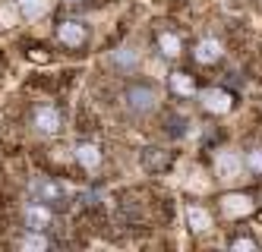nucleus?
Listing matches in <instances>:
<instances>
[{
  "label": "nucleus",
  "mask_w": 262,
  "mask_h": 252,
  "mask_svg": "<svg viewBox=\"0 0 262 252\" xmlns=\"http://www.w3.org/2000/svg\"><path fill=\"white\" fill-rule=\"evenodd\" d=\"M60 123H63V117H60V110L54 104H38L32 110V129L38 135H57Z\"/></svg>",
  "instance_id": "f257e3e1"
},
{
  "label": "nucleus",
  "mask_w": 262,
  "mask_h": 252,
  "mask_svg": "<svg viewBox=\"0 0 262 252\" xmlns=\"http://www.w3.org/2000/svg\"><path fill=\"white\" fill-rule=\"evenodd\" d=\"M155 101H158V91H155V85H148V82H133L126 88V104L133 107L136 113L152 110Z\"/></svg>",
  "instance_id": "f03ea898"
},
{
  "label": "nucleus",
  "mask_w": 262,
  "mask_h": 252,
  "mask_svg": "<svg viewBox=\"0 0 262 252\" xmlns=\"http://www.w3.org/2000/svg\"><path fill=\"white\" fill-rule=\"evenodd\" d=\"M57 38L67 48H82L85 44V26L76 22V19H63V22L57 26Z\"/></svg>",
  "instance_id": "7ed1b4c3"
},
{
  "label": "nucleus",
  "mask_w": 262,
  "mask_h": 252,
  "mask_svg": "<svg viewBox=\"0 0 262 252\" xmlns=\"http://www.w3.org/2000/svg\"><path fill=\"white\" fill-rule=\"evenodd\" d=\"M202 104L212 113H228L234 107V98H231V91H224V88H209L202 95Z\"/></svg>",
  "instance_id": "20e7f679"
},
{
  "label": "nucleus",
  "mask_w": 262,
  "mask_h": 252,
  "mask_svg": "<svg viewBox=\"0 0 262 252\" xmlns=\"http://www.w3.org/2000/svg\"><path fill=\"white\" fill-rule=\"evenodd\" d=\"M51 224V211L41 205V202H32L26 205V227L32 230V234H41V230Z\"/></svg>",
  "instance_id": "39448f33"
},
{
  "label": "nucleus",
  "mask_w": 262,
  "mask_h": 252,
  "mask_svg": "<svg viewBox=\"0 0 262 252\" xmlns=\"http://www.w3.org/2000/svg\"><path fill=\"white\" fill-rule=\"evenodd\" d=\"M142 167L152 170V173L167 170V167H171V154L161 151V148H145V151H142Z\"/></svg>",
  "instance_id": "423d86ee"
},
{
  "label": "nucleus",
  "mask_w": 262,
  "mask_h": 252,
  "mask_svg": "<svg viewBox=\"0 0 262 252\" xmlns=\"http://www.w3.org/2000/svg\"><path fill=\"white\" fill-rule=\"evenodd\" d=\"M32 192H35L41 202H60V199H63V189L54 183V180H48V177L35 180V183H32Z\"/></svg>",
  "instance_id": "0eeeda50"
},
{
  "label": "nucleus",
  "mask_w": 262,
  "mask_h": 252,
  "mask_svg": "<svg viewBox=\"0 0 262 252\" xmlns=\"http://www.w3.org/2000/svg\"><path fill=\"white\" fill-rule=\"evenodd\" d=\"M221 57V44L215 41V38H205V41H199V48H196V60L199 63H215Z\"/></svg>",
  "instance_id": "6e6552de"
},
{
  "label": "nucleus",
  "mask_w": 262,
  "mask_h": 252,
  "mask_svg": "<svg viewBox=\"0 0 262 252\" xmlns=\"http://www.w3.org/2000/svg\"><path fill=\"white\" fill-rule=\"evenodd\" d=\"M76 161H79L85 170H92V167H98V164H101V151H98L95 145H89V142H85V145L76 148Z\"/></svg>",
  "instance_id": "1a4fd4ad"
},
{
  "label": "nucleus",
  "mask_w": 262,
  "mask_h": 252,
  "mask_svg": "<svg viewBox=\"0 0 262 252\" xmlns=\"http://www.w3.org/2000/svg\"><path fill=\"white\" fill-rule=\"evenodd\" d=\"M16 10L26 19H38V16L48 13V0H16Z\"/></svg>",
  "instance_id": "9d476101"
},
{
  "label": "nucleus",
  "mask_w": 262,
  "mask_h": 252,
  "mask_svg": "<svg viewBox=\"0 0 262 252\" xmlns=\"http://www.w3.org/2000/svg\"><path fill=\"white\" fill-rule=\"evenodd\" d=\"M171 91L174 95H183V98H190V95L196 91V85H193V79L186 73H174L171 76Z\"/></svg>",
  "instance_id": "9b49d317"
},
{
  "label": "nucleus",
  "mask_w": 262,
  "mask_h": 252,
  "mask_svg": "<svg viewBox=\"0 0 262 252\" xmlns=\"http://www.w3.org/2000/svg\"><path fill=\"white\" fill-rule=\"evenodd\" d=\"M186 218H190V227H193V230H199V234L212 227V218L205 215V211H202L199 205H190V211H186Z\"/></svg>",
  "instance_id": "f8f14e48"
},
{
  "label": "nucleus",
  "mask_w": 262,
  "mask_h": 252,
  "mask_svg": "<svg viewBox=\"0 0 262 252\" xmlns=\"http://www.w3.org/2000/svg\"><path fill=\"white\" fill-rule=\"evenodd\" d=\"M158 44H161V51H164L167 57H177V54H180V38L171 35V32H161V35H158Z\"/></svg>",
  "instance_id": "ddd939ff"
},
{
  "label": "nucleus",
  "mask_w": 262,
  "mask_h": 252,
  "mask_svg": "<svg viewBox=\"0 0 262 252\" xmlns=\"http://www.w3.org/2000/svg\"><path fill=\"white\" fill-rule=\"evenodd\" d=\"M224 211H228V215H243V211H250V199H243V196H228L224 199Z\"/></svg>",
  "instance_id": "4468645a"
},
{
  "label": "nucleus",
  "mask_w": 262,
  "mask_h": 252,
  "mask_svg": "<svg viewBox=\"0 0 262 252\" xmlns=\"http://www.w3.org/2000/svg\"><path fill=\"white\" fill-rule=\"evenodd\" d=\"M218 167H221V173H224V177H234V173H237V158H234V154H221V158H218Z\"/></svg>",
  "instance_id": "2eb2a0df"
},
{
  "label": "nucleus",
  "mask_w": 262,
  "mask_h": 252,
  "mask_svg": "<svg viewBox=\"0 0 262 252\" xmlns=\"http://www.w3.org/2000/svg\"><path fill=\"white\" fill-rule=\"evenodd\" d=\"M164 129L171 132V135H183V132H186V120H183V117H171Z\"/></svg>",
  "instance_id": "dca6fc26"
},
{
  "label": "nucleus",
  "mask_w": 262,
  "mask_h": 252,
  "mask_svg": "<svg viewBox=\"0 0 262 252\" xmlns=\"http://www.w3.org/2000/svg\"><path fill=\"white\" fill-rule=\"evenodd\" d=\"M247 164H250V170H256V173H262V148H256V151H250V158H247Z\"/></svg>",
  "instance_id": "f3484780"
},
{
  "label": "nucleus",
  "mask_w": 262,
  "mask_h": 252,
  "mask_svg": "<svg viewBox=\"0 0 262 252\" xmlns=\"http://www.w3.org/2000/svg\"><path fill=\"white\" fill-rule=\"evenodd\" d=\"M19 246H29V249H45V246H48V240H45V237H26Z\"/></svg>",
  "instance_id": "a211bd4d"
},
{
  "label": "nucleus",
  "mask_w": 262,
  "mask_h": 252,
  "mask_svg": "<svg viewBox=\"0 0 262 252\" xmlns=\"http://www.w3.org/2000/svg\"><path fill=\"white\" fill-rule=\"evenodd\" d=\"M231 246H234V249H256V243H253V240H234Z\"/></svg>",
  "instance_id": "6ab92c4d"
},
{
  "label": "nucleus",
  "mask_w": 262,
  "mask_h": 252,
  "mask_svg": "<svg viewBox=\"0 0 262 252\" xmlns=\"http://www.w3.org/2000/svg\"><path fill=\"white\" fill-rule=\"evenodd\" d=\"M67 4H79V0H67Z\"/></svg>",
  "instance_id": "aec40b11"
}]
</instances>
